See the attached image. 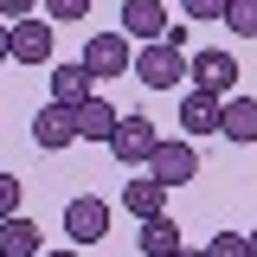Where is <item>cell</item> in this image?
<instances>
[{
	"label": "cell",
	"instance_id": "6da1fadb",
	"mask_svg": "<svg viewBox=\"0 0 257 257\" xmlns=\"http://www.w3.org/2000/svg\"><path fill=\"white\" fill-rule=\"evenodd\" d=\"M187 64H193V58L174 45V39H161V45H142V52H135V77H142L148 90H180Z\"/></svg>",
	"mask_w": 257,
	"mask_h": 257
},
{
	"label": "cell",
	"instance_id": "7a4b0ae2",
	"mask_svg": "<svg viewBox=\"0 0 257 257\" xmlns=\"http://www.w3.org/2000/svg\"><path fill=\"white\" fill-rule=\"evenodd\" d=\"M155 148H161V135H155V122H148L142 109H128L122 122H116V135H109V155L122 161V167H148Z\"/></svg>",
	"mask_w": 257,
	"mask_h": 257
},
{
	"label": "cell",
	"instance_id": "3957f363",
	"mask_svg": "<svg viewBox=\"0 0 257 257\" xmlns=\"http://www.w3.org/2000/svg\"><path fill=\"white\" fill-rule=\"evenodd\" d=\"M187 77H193V90L225 96V103H231V96H238V77H244V71H238V58H231V52H193Z\"/></svg>",
	"mask_w": 257,
	"mask_h": 257
},
{
	"label": "cell",
	"instance_id": "277c9868",
	"mask_svg": "<svg viewBox=\"0 0 257 257\" xmlns=\"http://www.w3.org/2000/svg\"><path fill=\"white\" fill-rule=\"evenodd\" d=\"M64 238L84 251L96 238H109V199H96V193H77L71 206H64Z\"/></svg>",
	"mask_w": 257,
	"mask_h": 257
},
{
	"label": "cell",
	"instance_id": "5b68a950",
	"mask_svg": "<svg viewBox=\"0 0 257 257\" xmlns=\"http://www.w3.org/2000/svg\"><path fill=\"white\" fill-rule=\"evenodd\" d=\"M84 64H90V77L103 84V77H128L135 71V52H128L122 32H90L84 39Z\"/></svg>",
	"mask_w": 257,
	"mask_h": 257
},
{
	"label": "cell",
	"instance_id": "8992f818",
	"mask_svg": "<svg viewBox=\"0 0 257 257\" xmlns=\"http://www.w3.org/2000/svg\"><path fill=\"white\" fill-rule=\"evenodd\" d=\"M167 7L161 0H122V39L128 45H161L167 39Z\"/></svg>",
	"mask_w": 257,
	"mask_h": 257
},
{
	"label": "cell",
	"instance_id": "52a82bcc",
	"mask_svg": "<svg viewBox=\"0 0 257 257\" xmlns=\"http://www.w3.org/2000/svg\"><path fill=\"white\" fill-rule=\"evenodd\" d=\"M148 174H155L167 193H174V187H187L193 174H199V155H193V142H161V148H155V161H148Z\"/></svg>",
	"mask_w": 257,
	"mask_h": 257
},
{
	"label": "cell",
	"instance_id": "ba28073f",
	"mask_svg": "<svg viewBox=\"0 0 257 257\" xmlns=\"http://www.w3.org/2000/svg\"><path fill=\"white\" fill-rule=\"evenodd\" d=\"M32 142L45 148V155H58L77 142V109H64V103H45L39 116H32Z\"/></svg>",
	"mask_w": 257,
	"mask_h": 257
},
{
	"label": "cell",
	"instance_id": "9c48e42d",
	"mask_svg": "<svg viewBox=\"0 0 257 257\" xmlns=\"http://www.w3.org/2000/svg\"><path fill=\"white\" fill-rule=\"evenodd\" d=\"M90 96H96V77H90V64H84V58L52 64V103L77 109V103H90Z\"/></svg>",
	"mask_w": 257,
	"mask_h": 257
},
{
	"label": "cell",
	"instance_id": "30bf717a",
	"mask_svg": "<svg viewBox=\"0 0 257 257\" xmlns=\"http://www.w3.org/2000/svg\"><path fill=\"white\" fill-rule=\"evenodd\" d=\"M180 128H187V135H219V128H225V96L187 90V96H180Z\"/></svg>",
	"mask_w": 257,
	"mask_h": 257
},
{
	"label": "cell",
	"instance_id": "8fae6325",
	"mask_svg": "<svg viewBox=\"0 0 257 257\" xmlns=\"http://www.w3.org/2000/svg\"><path fill=\"white\" fill-rule=\"evenodd\" d=\"M122 212H128V219H142V225H148V219H167V187H161L155 174L128 180V187H122Z\"/></svg>",
	"mask_w": 257,
	"mask_h": 257
},
{
	"label": "cell",
	"instance_id": "7c38bea8",
	"mask_svg": "<svg viewBox=\"0 0 257 257\" xmlns=\"http://www.w3.org/2000/svg\"><path fill=\"white\" fill-rule=\"evenodd\" d=\"M116 122H122V109H116L109 96H90V103H77V142H103V148H109Z\"/></svg>",
	"mask_w": 257,
	"mask_h": 257
},
{
	"label": "cell",
	"instance_id": "4fadbf2b",
	"mask_svg": "<svg viewBox=\"0 0 257 257\" xmlns=\"http://www.w3.org/2000/svg\"><path fill=\"white\" fill-rule=\"evenodd\" d=\"M52 58V20H20L13 26V64H45Z\"/></svg>",
	"mask_w": 257,
	"mask_h": 257
},
{
	"label": "cell",
	"instance_id": "5bb4252c",
	"mask_svg": "<svg viewBox=\"0 0 257 257\" xmlns=\"http://www.w3.org/2000/svg\"><path fill=\"white\" fill-rule=\"evenodd\" d=\"M0 251L7 257H45V238H39V225L26 212H13V219H0Z\"/></svg>",
	"mask_w": 257,
	"mask_h": 257
},
{
	"label": "cell",
	"instance_id": "9a60e30c",
	"mask_svg": "<svg viewBox=\"0 0 257 257\" xmlns=\"http://www.w3.org/2000/svg\"><path fill=\"white\" fill-rule=\"evenodd\" d=\"M135 251H142V257H174V251H187V244H180V225H174V219H148L142 231H135Z\"/></svg>",
	"mask_w": 257,
	"mask_h": 257
},
{
	"label": "cell",
	"instance_id": "2e32d148",
	"mask_svg": "<svg viewBox=\"0 0 257 257\" xmlns=\"http://www.w3.org/2000/svg\"><path fill=\"white\" fill-rule=\"evenodd\" d=\"M225 142H257V96H231L225 103Z\"/></svg>",
	"mask_w": 257,
	"mask_h": 257
},
{
	"label": "cell",
	"instance_id": "e0dca14e",
	"mask_svg": "<svg viewBox=\"0 0 257 257\" xmlns=\"http://www.w3.org/2000/svg\"><path fill=\"white\" fill-rule=\"evenodd\" d=\"M225 26L238 32V39H257V0H231L225 7Z\"/></svg>",
	"mask_w": 257,
	"mask_h": 257
},
{
	"label": "cell",
	"instance_id": "ac0fdd59",
	"mask_svg": "<svg viewBox=\"0 0 257 257\" xmlns=\"http://www.w3.org/2000/svg\"><path fill=\"white\" fill-rule=\"evenodd\" d=\"M206 257H251V231H212Z\"/></svg>",
	"mask_w": 257,
	"mask_h": 257
},
{
	"label": "cell",
	"instance_id": "d6986e66",
	"mask_svg": "<svg viewBox=\"0 0 257 257\" xmlns=\"http://www.w3.org/2000/svg\"><path fill=\"white\" fill-rule=\"evenodd\" d=\"M45 20H52V26H71V20H90V0H45Z\"/></svg>",
	"mask_w": 257,
	"mask_h": 257
},
{
	"label": "cell",
	"instance_id": "ffe728a7",
	"mask_svg": "<svg viewBox=\"0 0 257 257\" xmlns=\"http://www.w3.org/2000/svg\"><path fill=\"white\" fill-rule=\"evenodd\" d=\"M225 7H231V0H180V13L199 20V26H206V20H225Z\"/></svg>",
	"mask_w": 257,
	"mask_h": 257
},
{
	"label": "cell",
	"instance_id": "44dd1931",
	"mask_svg": "<svg viewBox=\"0 0 257 257\" xmlns=\"http://www.w3.org/2000/svg\"><path fill=\"white\" fill-rule=\"evenodd\" d=\"M13 212H20V180L0 174V219H13Z\"/></svg>",
	"mask_w": 257,
	"mask_h": 257
},
{
	"label": "cell",
	"instance_id": "7402d4cb",
	"mask_svg": "<svg viewBox=\"0 0 257 257\" xmlns=\"http://www.w3.org/2000/svg\"><path fill=\"white\" fill-rule=\"evenodd\" d=\"M32 7H39V0H0V20L20 26V20H32Z\"/></svg>",
	"mask_w": 257,
	"mask_h": 257
},
{
	"label": "cell",
	"instance_id": "603a6c76",
	"mask_svg": "<svg viewBox=\"0 0 257 257\" xmlns=\"http://www.w3.org/2000/svg\"><path fill=\"white\" fill-rule=\"evenodd\" d=\"M0 64H13V26L0 20Z\"/></svg>",
	"mask_w": 257,
	"mask_h": 257
},
{
	"label": "cell",
	"instance_id": "cb8c5ba5",
	"mask_svg": "<svg viewBox=\"0 0 257 257\" xmlns=\"http://www.w3.org/2000/svg\"><path fill=\"white\" fill-rule=\"evenodd\" d=\"M45 257H84V251H77V244H64V251H45Z\"/></svg>",
	"mask_w": 257,
	"mask_h": 257
},
{
	"label": "cell",
	"instance_id": "d4e9b609",
	"mask_svg": "<svg viewBox=\"0 0 257 257\" xmlns=\"http://www.w3.org/2000/svg\"><path fill=\"white\" fill-rule=\"evenodd\" d=\"M174 257H206V251H193V244H187V251H174Z\"/></svg>",
	"mask_w": 257,
	"mask_h": 257
},
{
	"label": "cell",
	"instance_id": "484cf974",
	"mask_svg": "<svg viewBox=\"0 0 257 257\" xmlns=\"http://www.w3.org/2000/svg\"><path fill=\"white\" fill-rule=\"evenodd\" d=\"M251 257H257V231H251Z\"/></svg>",
	"mask_w": 257,
	"mask_h": 257
},
{
	"label": "cell",
	"instance_id": "4316f807",
	"mask_svg": "<svg viewBox=\"0 0 257 257\" xmlns=\"http://www.w3.org/2000/svg\"><path fill=\"white\" fill-rule=\"evenodd\" d=\"M0 257H7V251H0Z\"/></svg>",
	"mask_w": 257,
	"mask_h": 257
}]
</instances>
